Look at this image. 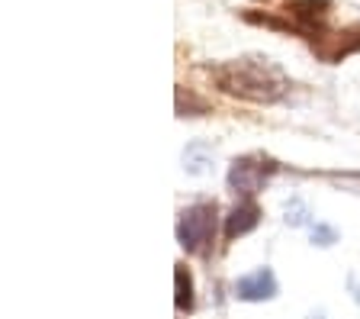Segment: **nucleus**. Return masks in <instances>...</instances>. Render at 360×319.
<instances>
[{"mask_svg": "<svg viewBox=\"0 0 360 319\" xmlns=\"http://www.w3.org/2000/svg\"><path fill=\"white\" fill-rule=\"evenodd\" d=\"M219 91L251 104H277L290 91V77L267 58H235L210 68Z\"/></svg>", "mask_w": 360, "mask_h": 319, "instance_id": "obj_1", "label": "nucleus"}, {"mask_svg": "<svg viewBox=\"0 0 360 319\" xmlns=\"http://www.w3.org/2000/svg\"><path fill=\"white\" fill-rule=\"evenodd\" d=\"M216 220H219V210L210 200H200V204L187 206L177 220L180 249L190 251V255H210L212 239H216Z\"/></svg>", "mask_w": 360, "mask_h": 319, "instance_id": "obj_2", "label": "nucleus"}, {"mask_svg": "<svg viewBox=\"0 0 360 319\" xmlns=\"http://www.w3.org/2000/svg\"><path fill=\"white\" fill-rule=\"evenodd\" d=\"M277 165L264 155H245V158H235L229 168V187L238 194L241 200H251L255 194H261L267 187V181L274 177Z\"/></svg>", "mask_w": 360, "mask_h": 319, "instance_id": "obj_3", "label": "nucleus"}, {"mask_svg": "<svg viewBox=\"0 0 360 319\" xmlns=\"http://www.w3.org/2000/svg\"><path fill=\"white\" fill-rule=\"evenodd\" d=\"M290 30L302 32L309 39L325 36V20H328V0H296L283 10Z\"/></svg>", "mask_w": 360, "mask_h": 319, "instance_id": "obj_4", "label": "nucleus"}, {"mask_svg": "<svg viewBox=\"0 0 360 319\" xmlns=\"http://www.w3.org/2000/svg\"><path fill=\"white\" fill-rule=\"evenodd\" d=\"M235 296L245 300V304H264V300H274L277 296V277L270 268H257V271L245 274L235 281Z\"/></svg>", "mask_w": 360, "mask_h": 319, "instance_id": "obj_5", "label": "nucleus"}, {"mask_svg": "<svg viewBox=\"0 0 360 319\" xmlns=\"http://www.w3.org/2000/svg\"><path fill=\"white\" fill-rule=\"evenodd\" d=\"M312 49L319 55H322L325 61H341V58H347V55H354V52H360V30H347V32H325L319 42H312Z\"/></svg>", "mask_w": 360, "mask_h": 319, "instance_id": "obj_6", "label": "nucleus"}, {"mask_svg": "<svg viewBox=\"0 0 360 319\" xmlns=\"http://www.w3.org/2000/svg\"><path fill=\"white\" fill-rule=\"evenodd\" d=\"M257 223H261V206H257L255 200H238V204H235V210L225 216V239H229V242H235V239L248 236Z\"/></svg>", "mask_w": 360, "mask_h": 319, "instance_id": "obj_7", "label": "nucleus"}, {"mask_svg": "<svg viewBox=\"0 0 360 319\" xmlns=\"http://www.w3.org/2000/svg\"><path fill=\"white\" fill-rule=\"evenodd\" d=\"M174 281H177V296H174L177 310L180 313L193 310V277H190V271L184 265H177V271H174Z\"/></svg>", "mask_w": 360, "mask_h": 319, "instance_id": "obj_8", "label": "nucleus"}, {"mask_svg": "<svg viewBox=\"0 0 360 319\" xmlns=\"http://www.w3.org/2000/svg\"><path fill=\"white\" fill-rule=\"evenodd\" d=\"M210 165H212L210 145H190L187 152H184V168H187L190 175H202V171H210Z\"/></svg>", "mask_w": 360, "mask_h": 319, "instance_id": "obj_9", "label": "nucleus"}, {"mask_svg": "<svg viewBox=\"0 0 360 319\" xmlns=\"http://www.w3.org/2000/svg\"><path fill=\"white\" fill-rule=\"evenodd\" d=\"M286 223H290V226H306L309 223V210L300 204V200L286 204Z\"/></svg>", "mask_w": 360, "mask_h": 319, "instance_id": "obj_10", "label": "nucleus"}, {"mask_svg": "<svg viewBox=\"0 0 360 319\" xmlns=\"http://www.w3.org/2000/svg\"><path fill=\"white\" fill-rule=\"evenodd\" d=\"M312 242L322 245V249H325V245H335L338 242V232L331 226H312Z\"/></svg>", "mask_w": 360, "mask_h": 319, "instance_id": "obj_11", "label": "nucleus"}]
</instances>
